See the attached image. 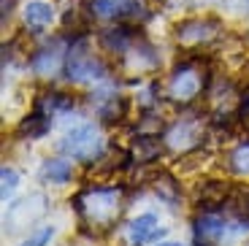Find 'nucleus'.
Instances as JSON below:
<instances>
[{"mask_svg":"<svg viewBox=\"0 0 249 246\" xmlns=\"http://www.w3.org/2000/svg\"><path fill=\"white\" fill-rule=\"evenodd\" d=\"M79 214V228L92 230V235L111 230L124 211V184H87L71 200Z\"/></svg>","mask_w":249,"mask_h":246,"instance_id":"obj_1","label":"nucleus"},{"mask_svg":"<svg viewBox=\"0 0 249 246\" xmlns=\"http://www.w3.org/2000/svg\"><path fill=\"white\" fill-rule=\"evenodd\" d=\"M209 84H212V76L206 62L198 57H184L176 62V68L165 81V98L176 105H193L203 92H209Z\"/></svg>","mask_w":249,"mask_h":246,"instance_id":"obj_2","label":"nucleus"},{"mask_svg":"<svg viewBox=\"0 0 249 246\" xmlns=\"http://www.w3.org/2000/svg\"><path fill=\"white\" fill-rule=\"evenodd\" d=\"M65 79L73 84H100L108 79V65L103 62V57L89 49V41L84 35L71 43L65 60Z\"/></svg>","mask_w":249,"mask_h":246,"instance_id":"obj_3","label":"nucleus"},{"mask_svg":"<svg viewBox=\"0 0 249 246\" xmlns=\"http://www.w3.org/2000/svg\"><path fill=\"white\" fill-rule=\"evenodd\" d=\"M57 149H60L68 160L92 165V162L103 160L108 143H106V138H103L98 124H79V127L68 130V133L57 141Z\"/></svg>","mask_w":249,"mask_h":246,"instance_id":"obj_4","label":"nucleus"},{"mask_svg":"<svg viewBox=\"0 0 249 246\" xmlns=\"http://www.w3.org/2000/svg\"><path fill=\"white\" fill-rule=\"evenodd\" d=\"M206 138V117L203 114H184V117L174 119L162 133V143L165 149L176 154H193L203 149Z\"/></svg>","mask_w":249,"mask_h":246,"instance_id":"obj_5","label":"nucleus"},{"mask_svg":"<svg viewBox=\"0 0 249 246\" xmlns=\"http://www.w3.org/2000/svg\"><path fill=\"white\" fill-rule=\"evenodd\" d=\"M222 33V25H219L214 17H193L184 19L174 27V38L179 46L184 49H200V46H209L214 43Z\"/></svg>","mask_w":249,"mask_h":246,"instance_id":"obj_6","label":"nucleus"},{"mask_svg":"<svg viewBox=\"0 0 249 246\" xmlns=\"http://www.w3.org/2000/svg\"><path fill=\"white\" fill-rule=\"evenodd\" d=\"M87 14L103 22H136L146 19V0H87Z\"/></svg>","mask_w":249,"mask_h":246,"instance_id":"obj_7","label":"nucleus"},{"mask_svg":"<svg viewBox=\"0 0 249 246\" xmlns=\"http://www.w3.org/2000/svg\"><path fill=\"white\" fill-rule=\"evenodd\" d=\"M89 105L95 108V114H98L100 122L114 124V122H122V119L127 117L130 100L122 98L111 81H100V87H95L92 95H89Z\"/></svg>","mask_w":249,"mask_h":246,"instance_id":"obj_8","label":"nucleus"},{"mask_svg":"<svg viewBox=\"0 0 249 246\" xmlns=\"http://www.w3.org/2000/svg\"><path fill=\"white\" fill-rule=\"evenodd\" d=\"M68 49L62 38L46 41L44 46H38L33 57L27 60V68L38 76V79H54L60 70H65V60H68Z\"/></svg>","mask_w":249,"mask_h":246,"instance_id":"obj_9","label":"nucleus"},{"mask_svg":"<svg viewBox=\"0 0 249 246\" xmlns=\"http://www.w3.org/2000/svg\"><path fill=\"white\" fill-rule=\"evenodd\" d=\"M193 244L195 246H219L231 235V222L219 211H200L193 219Z\"/></svg>","mask_w":249,"mask_h":246,"instance_id":"obj_10","label":"nucleus"},{"mask_svg":"<svg viewBox=\"0 0 249 246\" xmlns=\"http://www.w3.org/2000/svg\"><path fill=\"white\" fill-rule=\"evenodd\" d=\"M46 214V195L41 192H33V195L22 197L19 203H14L6 214V230H25L30 228L33 222H38Z\"/></svg>","mask_w":249,"mask_h":246,"instance_id":"obj_11","label":"nucleus"},{"mask_svg":"<svg viewBox=\"0 0 249 246\" xmlns=\"http://www.w3.org/2000/svg\"><path fill=\"white\" fill-rule=\"evenodd\" d=\"M119 62H122V68L127 70V73L143 76V73H152V70L160 68V54H157V49L146 41V38H138L130 49L119 57Z\"/></svg>","mask_w":249,"mask_h":246,"instance_id":"obj_12","label":"nucleus"},{"mask_svg":"<svg viewBox=\"0 0 249 246\" xmlns=\"http://www.w3.org/2000/svg\"><path fill=\"white\" fill-rule=\"evenodd\" d=\"M136 41H138V35H136V27L130 22H117L114 27H108V30H103L98 35L100 49L106 52V54H114V57H122Z\"/></svg>","mask_w":249,"mask_h":246,"instance_id":"obj_13","label":"nucleus"},{"mask_svg":"<svg viewBox=\"0 0 249 246\" xmlns=\"http://www.w3.org/2000/svg\"><path fill=\"white\" fill-rule=\"evenodd\" d=\"M162 235H165V228L157 225L155 214H138L127 225V238H130L133 246H146L149 241H160Z\"/></svg>","mask_w":249,"mask_h":246,"instance_id":"obj_14","label":"nucleus"},{"mask_svg":"<svg viewBox=\"0 0 249 246\" xmlns=\"http://www.w3.org/2000/svg\"><path fill=\"white\" fill-rule=\"evenodd\" d=\"M228 197H231L228 181H203V187H198L195 192V203L200 211H217L219 206L228 203Z\"/></svg>","mask_w":249,"mask_h":246,"instance_id":"obj_15","label":"nucleus"},{"mask_svg":"<svg viewBox=\"0 0 249 246\" xmlns=\"http://www.w3.org/2000/svg\"><path fill=\"white\" fill-rule=\"evenodd\" d=\"M38 176H41L44 184H54V187L71 184V178H73V165H71L65 157H46V160L41 162Z\"/></svg>","mask_w":249,"mask_h":246,"instance_id":"obj_16","label":"nucleus"},{"mask_svg":"<svg viewBox=\"0 0 249 246\" xmlns=\"http://www.w3.org/2000/svg\"><path fill=\"white\" fill-rule=\"evenodd\" d=\"M36 108L44 111L46 117L68 114V111L76 108V98L68 95V92H57V89H52V92H44L41 98H36Z\"/></svg>","mask_w":249,"mask_h":246,"instance_id":"obj_17","label":"nucleus"},{"mask_svg":"<svg viewBox=\"0 0 249 246\" xmlns=\"http://www.w3.org/2000/svg\"><path fill=\"white\" fill-rule=\"evenodd\" d=\"M52 127V117H46L44 111L33 108V114H27L17 127V136L19 138H27V141H36V138H44Z\"/></svg>","mask_w":249,"mask_h":246,"instance_id":"obj_18","label":"nucleus"},{"mask_svg":"<svg viewBox=\"0 0 249 246\" xmlns=\"http://www.w3.org/2000/svg\"><path fill=\"white\" fill-rule=\"evenodd\" d=\"M52 19H54V8L49 6V3H44V0H30L25 6V27L27 30H46V27L52 25Z\"/></svg>","mask_w":249,"mask_h":246,"instance_id":"obj_19","label":"nucleus"},{"mask_svg":"<svg viewBox=\"0 0 249 246\" xmlns=\"http://www.w3.org/2000/svg\"><path fill=\"white\" fill-rule=\"evenodd\" d=\"M152 190H155V195L160 197V200H165V203L171 206V209H176V203H179V195H181V184L176 181V176H171L168 171H160L152 176Z\"/></svg>","mask_w":249,"mask_h":246,"instance_id":"obj_20","label":"nucleus"},{"mask_svg":"<svg viewBox=\"0 0 249 246\" xmlns=\"http://www.w3.org/2000/svg\"><path fill=\"white\" fill-rule=\"evenodd\" d=\"M228 171L233 176H249V141L238 143L228 152Z\"/></svg>","mask_w":249,"mask_h":246,"instance_id":"obj_21","label":"nucleus"},{"mask_svg":"<svg viewBox=\"0 0 249 246\" xmlns=\"http://www.w3.org/2000/svg\"><path fill=\"white\" fill-rule=\"evenodd\" d=\"M0 181H3V203H8V197H11L14 192H17V187H19V171L14 165H3Z\"/></svg>","mask_w":249,"mask_h":246,"instance_id":"obj_22","label":"nucleus"},{"mask_svg":"<svg viewBox=\"0 0 249 246\" xmlns=\"http://www.w3.org/2000/svg\"><path fill=\"white\" fill-rule=\"evenodd\" d=\"M52 235H54V228H36L19 246H46L52 241Z\"/></svg>","mask_w":249,"mask_h":246,"instance_id":"obj_23","label":"nucleus"},{"mask_svg":"<svg viewBox=\"0 0 249 246\" xmlns=\"http://www.w3.org/2000/svg\"><path fill=\"white\" fill-rule=\"evenodd\" d=\"M11 8H14V0H3V19L11 17Z\"/></svg>","mask_w":249,"mask_h":246,"instance_id":"obj_24","label":"nucleus"},{"mask_svg":"<svg viewBox=\"0 0 249 246\" xmlns=\"http://www.w3.org/2000/svg\"><path fill=\"white\" fill-rule=\"evenodd\" d=\"M155 246H181V244H176V241H165V244H155Z\"/></svg>","mask_w":249,"mask_h":246,"instance_id":"obj_25","label":"nucleus"}]
</instances>
